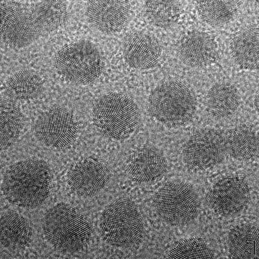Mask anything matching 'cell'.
I'll return each instance as SVG.
<instances>
[{
  "mask_svg": "<svg viewBox=\"0 0 259 259\" xmlns=\"http://www.w3.org/2000/svg\"><path fill=\"white\" fill-rule=\"evenodd\" d=\"M159 216L173 226H185L193 222L200 207L198 194L193 185L180 180L168 181L154 197Z\"/></svg>",
  "mask_w": 259,
  "mask_h": 259,
  "instance_id": "cell-7",
  "label": "cell"
},
{
  "mask_svg": "<svg viewBox=\"0 0 259 259\" xmlns=\"http://www.w3.org/2000/svg\"><path fill=\"white\" fill-rule=\"evenodd\" d=\"M167 168V162L159 150L153 147L140 148L129 156L126 172L134 181L149 183L163 177Z\"/></svg>",
  "mask_w": 259,
  "mask_h": 259,
  "instance_id": "cell-15",
  "label": "cell"
},
{
  "mask_svg": "<svg viewBox=\"0 0 259 259\" xmlns=\"http://www.w3.org/2000/svg\"><path fill=\"white\" fill-rule=\"evenodd\" d=\"M226 139L228 152L237 160H249L257 153L258 136L250 126H236L229 131Z\"/></svg>",
  "mask_w": 259,
  "mask_h": 259,
  "instance_id": "cell-21",
  "label": "cell"
},
{
  "mask_svg": "<svg viewBox=\"0 0 259 259\" xmlns=\"http://www.w3.org/2000/svg\"><path fill=\"white\" fill-rule=\"evenodd\" d=\"M161 48L153 37L143 32H133L126 36L123 54L126 63L139 70L154 68L161 56Z\"/></svg>",
  "mask_w": 259,
  "mask_h": 259,
  "instance_id": "cell-16",
  "label": "cell"
},
{
  "mask_svg": "<svg viewBox=\"0 0 259 259\" xmlns=\"http://www.w3.org/2000/svg\"><path fill=\"white\" fill-rule=\"evenodd\" d=\"M52 174L41 159L17 162L6 171L2 191L9 202L18 206L34 209L40 206L50 195Z\"/></svg>",
  "mask_w": 259,
  "mask_h": 259,
  "instance_id": "cell-1",
  "label": "cell"
},
{
  "mask_svg": "<svg viewBox=\"0 0 259 259\" xmlns=\"http://www.w3.org/2000/svg\"><path fill=\"white\" fill-rule=\"evenodd\" d=\"M42 229L48 241L57 250L66 253L79 251L92 236L87 220L66 203H58L48 210Z\"/></svg>",
  "mask_w": 259,
  "mask_h": 259,
  "instance_id": "cell-2",
  "label": "cell"
},
{
  "mask_svg": "<svg viewBox=\"0 0 259 259\" xmlns=\"http://www.w3.org/2000/svg\"><path fill=\"white\" fill-rule=\"evenodd\" d=\"M32 231L25 217L15 211H8L0 220V241L3 246L11 249L22 248L28 246Z\"/></svg>",
  "mask_w": 259,
  "mask_h": 259,
  "instance_id": "cell-20",
  "label": "cell"
},
{
  "mask_svg": "<svg viewBox=\"0 0 259 259\" xmlns=\"http://www.w3.org/2000/svg\"><path fill=\"white\" fill-rule=\"evenodd\" d=\"M87 20L94 28L105 34H114L128 23L131 6L128 2L90 1L85 8Z\"/></svg>",
  "mask_w": 259,
  "mask_h": 259,
  "instance_id": "cell-13",
  "label": "cell"
},
{
  "mask_svg": "<svg viewBox=\"0 0 259 259\" xmlns=\"http://www.w3.org/2000/svg\"><path fill=\"white\" fill-rule=\"evenodd\" d=\"M146 17L156 26L167 28L179 20L181 5L177 1H147L144 6Z\"/></svg>",
  "mask_w": 259,
  "mask_h": 259,
  "instance_id": "cell-26",
  "label": "cell"
},
{
  "mask_svg": "<svg viewBox=\"0 0 259 259\" xmlns=\"http://www.w3.org/2000/svg\"><path fill=\"white\" fill-rule=\"evenodd\" d=\"M110 177V170L105 163L94 157H84L69 170L68 184L78 195L91 197L104 189Z\"/></svg>",
  "mask_w": 259,
  "mask_h": 259,
  "instance_id": "cell-12",
  "label": "cell"
},
{
  "mask_svg": "<svg viewBox=\"0 0 259 259\" xmlns=\"http://www.w3.org/2000/svg\"><path fill=\"white\" fill-rule=\"evenodd\" d=\"M180 59L192 68H202L215 62L218 57V45L210 34L194 31L189 32L178 47Z\"/></svg>",
  "mask_w": 259,
  "mask_h": 259,
  "instance_id": "cell-14",
  "label": "cell"
},
{
  "mask_svg": "<svg viewBox=\"0 0 259 259\" xmlns=\"http://www.w3.org/2000/svg\"><path fill=\"white\" fill-rule=\"evenodd\" d=\"M36 137L44 144L63 149L77 138L78 126L73 113L66 108L57 106L46 111L34 126Z\"/></svg>",
  "mask_w": 259,
  "mask_h": 259,
  "instance_id": "cell-10",
  "label": "cell"
},
{
  "mask_svg": "<svg viewBox=\"0 0 259 259\" xmlns=\"http://www.w3.org/2000/svg\"><path fill=\"white\" fill-rule=\"evenodd\" d=\"M240 103L239 91L229 82H219L212 85L205 98L207 112L216 119L231 116L239 108Z\"/></svg>",
  "mask_w": 259,
  "mask_h": 259,
  "instance_id": "cell-18",
  "label": "cell"
},
{
  "mask_svg": "<svg viewBox=\"0 0 259 259\" xmlns=\"http://www.w3.org/2000/svg\"><path fill=\"white\" fill-rule=\"evenodd\" d=\"M231 258H259V231L253 224H240L233 227L228 236Z\"/></svg>",
  "mask_w": 259,
  "mask_h": 259,
  "instance_id": "cell-19",
  "label": "cell"
},
{
  "mask_svg": "<svg viewBox=\"0 0 259 259\" xmlns=\"http://www.w3.org/2000/svg\"><path fill=\"white\" fill-rule=\"evenodd\" d=\"M100 227L104 239L117 247L137 244L144 233L142 217L137 205L128 198L117 199L106 207Z\"/></svg>",
  "mask_w": 259,
  "mask_h": 259,
  "instance_id": "cell-6",
  "label": "cell"
},
{
  "mask_svg": "<svg viewBox=\"0 0 259 259\" xmlns=\"http://www.w3.org/2000/svg\"><path fill=\"white\" fill-rule=\"evenodd\" d=\"M231 55L240 68H258V27L249 24L236 32L230 42Z\"/></svg>",
  "mask_w": 259,
  "mask_h": 259,
  "instance_id": "cell-17",
  "label": "cell"
},
{
  "mask_svg": "<svg viewBox=\"0 0 259 259\" xmlns=\"http://www.w3.org/2000/svg\"><path fill=\"white\" fill-rule=\"evenodd\" d=\"M214 252L202 238H184L175 243L171 248L168 258H212Z\"/></svg>",
  "mask_w": 259,
  "mask_h": 259,
  "instance_id": "cell-27",
  "label": "cell"
},
{
  "mask_svg": "<svg viewBox=\"0 0 259 259\" xmlns=\"http://www.w3.org/2000/svg\"><path fill=\"white\" fill-rule=\"evenodd\" d=\"M23 124L22 112L12 99L0 104V143L2 149L10 147L19 138Z\"/></svg>",
  "mask_w": 259,
  "mask_h": 259,
  "instance_id": "cell-22",
  "label": "cell"
},
{
  "mask_svg": "<svg viewBox=\"0 0 259 259\" xmlns=\"http://www.w3.org/2000/svg\"><path fill=\"white\" fill-rule=\"evenodd\" d=\"M32 8L43 32L61 28L68 19V7L64 2H36L32 5Z\"/></svg>",
  "mask_w": 259,
  "mask_h": 259,
  "instance_id": "cell-25",
  "label": "cell"
},
{
  "mask_svg": "<svg viewBox=\"0 0 259 259\" xmlns=\"http://www.w3.org/2000/svg\"><path fill=\"white\" fill-rule=\"evenodd\" d=\"M147 110L164 125L170 128L184 126L195 114V95L188 85L180 81H166L150 94Z\"/></svg>",
  "mask_w": 259,
  "mask_h": 259,
  "instance_id": "cell-3",
  "label": "cell"
},
{
  "mask_svg": "<svg viewBox=\"0 0 259 259\" xmlns=\"http://www.w3.org/2000/svg\"><path fill=\"white\" fill-rule=\"evenodd\" d=\"M93 121L108 138L121 140L129 137L140 122V110L129 97L111 92L101 97L95 105Z\"/></svg>",
  "mask_w": 259,
  "mask_h": 259,
  "instance_id": "cell-4",
  "label": "cell"
},
{
  "mask_svg": "<svg viewBox=\"0 0 259 259\" xmlns=\"http://www.w3.org/2000/svg\"><path fill=\"white\" fill-rule=\"evenodd\" d=\"M242 1L212 0L196 2L199 16L207 24L222 27L228 24L237 15Z\"/></svg>",
  "mask_w": 259,
  "mask_h": 259,
  "instance_id": "cell-23",
  "label": "cell"
},
{
  "mask_svg": "<svg viewBox=\"0 0 259 259\" xmlns=\"http://www.w3.org/2000/svg\"><path fill=\"white\" fill-rule=\"evenodd\" d=\"M55 66L60 75L69 82L88 85L100 77L104 62L94 44L80 40L60 49L55 58Z\"/></svg>",
  "mask_w": 259,
  "mask_h": 259,
  "instance_id": "cell-5",
  "label": "cell"
},
{
  "mask_svg": "<svg viewBox=\"0 0 259 259\" xmlns=\"http://www.w3.org/2000/svg\"><path fill=\"white\" fill-rule=\"evenodd\" d=\"M0 15L2 38L11 47H26L43 33L32 11V5L15 1L2 2Z\"/></svg>",
  "mask_w": 259,
  "mask_h": 259,
  "instance_id": "cell-8",
  "label": "cell"
},
{
  "mask_svg": "<svg viewBox=\"0 0 259 259\" xmlns=\"http://www.w3.org/2000/svg\"><path fill=\"white\" fill-rule=\"evenodd\" d=\"M226 136L218 129L203 128L191 134L185 145L184 160L193 170H206L219 165L226 158Z\"/></svg>",
  "mask_w": 259,
  "mask_h": 259,
  "instance_id": "cell-9",
  "label": "cell"
},
{
  "mask_svg": "<svg viewBox=\"0 0 259 259\" xmlns=\"http://www.w3.org/2000/svg\"><path fill=\"white\" fill-rule=\"evenodd\" d=\"M250 199L248 184L239 175L229 176L219 180L207 194V202L214 212L223 216L241 212Z\"/></svg>",
  "mask_w": 259,
  "mask_h": 259,
  "instance_id": "cell-11",
  "label": "cell"
},
{
  "mask_svg": "<svg viewBox=\"0 0 259 259\" xmlns=\"http://www.w3.org/2000/svg\"><path fill=\"white\" fill-rule=\"evenodd\" d=\"M44 87L40 76L27 69L14 73L6 83L7 91L15 100L26 101L40 95Z\"/></svg>",
  "mask_w": 259,
  "mask_h": 259,
  "instance_id": "cell-24",
  "label": "cell"
}]
</instances>
